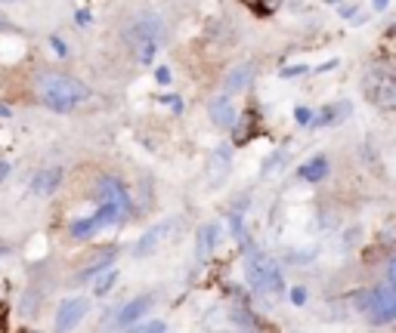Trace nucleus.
I'll return each mask as SVG.
<instances>
[{
	"label": "nucleus",
	"instance_id": "f257e3e1",
	"mask_svg": "<svg viewBox=\"0 0 396 333\" xmlns=\"http://www.w3.org/2000/svg\"><path fill=\"white\" fill-rule=\"evenodd\" d=\"M35 90H38L40 102H44L50 111H59V115H62V111H74L90 96V90L84 87L81 81L69 78V74H59V71H44L35 81Z\"/></svg>",
	"mask_w": 396,
	"mask_h": 333
},
{
	"label": "nucleus",
	"instance_id": "f03ea898",
	"mask_svg": "<svg viewBox=\"0 0 396 333\" xmlns=\"http://www.w3.org/2000/svg\"><path fill=\"white\" fill-rule=\"evenodd\" d=\"M164 44V22L155 13H142L137 16V22L130 25V47L133 59L140 65H152L158 56V49Z\"/></svg>",
	"mask_w": 396,
	"mask_h": 333
},
{
	"label": "nucleus",
	"instance_id": "7ed1b4c3",
	"mask_svg": "<svg viewBox=\"0 0 396 333\" xmlns=\"http://www.w3.org/2000/svg\"><path fill=\"white\" fill-rule=\"evenodd\" d=\"M245 278L254 293L260 296H279L285 290V278H282V266L266 253H251L245 259Z\"/></svg>",
	"mask_w": 396,
	"mask_h": 333
},
{
	"label": "nucleus",
	"instance_id": "20e7f679",
	"mask_svg": "<svg viewBox=\"0 0 396 333\" xmlns=\"http://www.w3.org/2000/svg\"><path fill=\"white\" fill-rule=\"evenodd\" d=\"M362 93L378 108H396V68L372 65L362 78Z\"/></svg>",
	"mask_w": 396,
	"mask_h": 333
},
{
	"label": "nucleus",
	"instance_id": "39448f33",
	"mask_svg": "<svg viewBox=\"0 0 396 333\" xmlns=\"http://www.w3.org/2000/svg\"><path fill=\"white\" fill-rule=\"evenodd\" d=\"M96 198H99V207L112 210L121 222L133 213L130 194H128V189L121 185V179H115V176H99V182H96Z\"/></svg>",
	"mask_w": 396,
	"mask_h": 333
},
{
	"label": "nucleus",
	"instance_id": "423d86ee",
	"mask_svg": "<svg viewBox=\"0 0 396 333\" xmlns=\"http://www.w3.org/2000/svg\"><path fill=\"white\" fill-rule=\"evenodd\" d=\"M366 315L375 324H390L396 321V290L390 284H378L366 293Z\"/></svg>",
	"mask_w": 396,
	"mask_h": 333
},
{
	"label": "nucleus",
	"instance_id": "0eeeda50",
	"mask_svg": "<svg viewBox=\"0 0 396 333\" xmlns=\"http://www.w3.org/2000/svg\"><path fill=\"white\" fill-rule=\"evenodd\" d=\"M90 312L87 296H72L56 309V333H72L84 321V315Z\"/></svg>",
	"mask_w": 396,
	"mask_h": 333
},
{
	"label": "nucleus",
	"instance_id": "6e6552de",
	"mask_svg": "<svg viewBox=\"0 0 396 333\" xmlns=\"http://www.w3.org/2000/svg\"><path fill=\"white\" fill-rule=\"evenodd\" d=\"M208 115L217 127H232L235 117H239V111H235V102L230 96H214L208 102Z\"/></svg>",
	"mask_w": 396,
	"mask_h": 333
},
{
	"label": "nucleus",
	"instance_id": "1a4fd4ad",
	"mask_svg": "<svg viewBox=\"0 0 396 333\" xmlns=\"http://www.w3.org/2000/svg\"><path fill=\"white\" fill-rule=\"evenodd\" d=\"M152 309V300L149 296H137V300H130V303H124L121 309H118V315H115V321L121 324V327H133L142 315H146Z\"/></svg>",
	"mask_w": 396,
	"mask_h": 333
},
{
	"label": "nucleus",
	"instance_id": "9d476101",
	"mask_svg": "<svg viewBox=\"0 0 396 333\" xmlns=\"http://www.w3.org/2000/svg\"><path fill=\"white\" fill-rule=\"evenodd\" d=\"M251 78H254V65L251 62H242V65H235V68H230L226 71V78H223V90L230 93H242L251 83Z\"/></svg>",
	"mask_w": 396,
	"mask_h": 333
},
{
	"label": "nucleus",
	"instance_id": "9b49d317",
	"mask_svg": "<svg viewBox=\"0 0 396 333\" xmlns=\"http://www.w3.org/2000/svg\"><path fill=\"white\" fill-rule=\"evenodd\" d=\"M164 235H167V226H164V222H162V226H152L149 232L142 235L137 244H133V256H140V259H142V256H152V253H155V247L164 241Z\"/></svg>",
	"mask_w": 396,
	"mask_h": 333
},
{
	"label": "nucleus",
	"instance_id": "f8f14e48",
	"mask_svg": "<svg viewBox=\"0 0 396 333\" xmlns=\"http://www.w3.org/2000/svg\"><path fill=\"white\" fill-rule=\"evenodd\" d=\"M59 185H62V170L59 167H50V170H40L31 182V192L35 194H53Z\"/></svg>",
	"mask_w": 396,
	"mask_h": 333
},
{
	"label": "nucleus",
	"instance_id": "ddd939ff",
	"mask_svg": "<svg viewBox=\"0 0 396 333\" xmlns=\"http://www.w3.org/2000/svg\"><path fill=\"white\" fill-rule=\"evenodd\" d=\"M214 244H217V226L214 222H205V226L196 232V256L198 259H208L210 250H214Z\"/></svg>",
	"mask_w": 396,
	"mask_h": 333
},
{
	"label": "nucleus",
	"instance_id": "4468645a",
	"mask_svg": "<svg viewBox=\"0 0 396 333\" xmlns=\"http://www.w3.org/2000/svg\"><path fill=\"white\" fill-rule=\"evenodd\" d=\"M69 232H72L74 241H90V238H94L96 232H103V228H99V222H96L94 213H90V216H84V219H74L69 226Z\"/></svg>",
	"mask_w": 396,
	"mask_h": 333
},
{
	"label": "nucleus",
	"instance_id": "2eb2a0df",
	"mask_svg": "<svg viewBox=\"0 0 396 333\" xmlns=\"http://www.w3.org/2000/svg\"><path fill=\"white\" fill-rule=\"evenodd\" d=\"M112 259H115V250H103L94 262H90V266H84V269L78 271V278H74V281H90L94 275H103V271L112 266Z\"/></svg>",
	"mask_w": 396,
	"mask_h": 333
},
{
	"label": "nucleus",
	"instance_id": "dca6fc26",
	"mask_svg": "<svg viewBox=\"0 0 396 333\" xmlns=\"http://www.w3.org/2000/svg\"><path fill=\"white\" fill-rule=\"evenodd\" d=\"M298 176L303 179V182H319V179L328 176V160H325L322 155L313 158V160H307V164L298 170Z\"/></svg>",
	"mask_w": 396,
	"mask_h": 333
},
{
	"label": "nucleus",
	"instance_id": "f3484780",
	"mask_svg": "<svg viewBox=\"0 0 396 333\" xmlns=\"http://www.w3.org/2000/svg\"><path fill=\"white\" fill-rule=\"evenodd\" d=\"M130 333H167V324L164 321H146V324H133Z\"/></svg>",
	"mask_w": 396,
	"mask_h": 333
},
{
	"label": "nucleus",
	"instance_id": "a211bd4d",
	"mask_svg": "<svg viewBox=\"0 0 396 333\" xmlns=\"http://www.w3.org/2000/svg\"><path fill=\"white\" fill-rule=\"evenodd\" d=\"M115 278H118V271L115 269H106L103 275H99V281H96V293H108V290L115 287Z\"/></svg>",
	"mask_w": 396,
	"mask_h": 333
},
{
	"label": "nucleus",
	"instance_id": "6ab92c4d",
	"mask_svg": "<svg viewBox=\"0 0 396 333\" xmlns=\"http://www.w3.org/2000/svg\"><path fill=\"white\" fill-rule=\"evenodd\" d=\"M291 303L294 305H307V287H291Z\"/></svg>",
	"mask_w": 396,
	"mask_h": 333
},
{
	"label": "nucleus",
	"instance_id": "aec40b11",
	"mask_svg": "<svg viewBox=\"0 0 396 333\" xmlns=\"http://www.w3.org/2000/svg\"><path fill=\"white\" fill-rule=\"evenodd\" d=\"M294 117H298V124H303V127H307V124H313V111H307V108H298V111H294Z\"/></svg>",
	"mask_w": 396,
	"mask_h": 333
},
{
	"label": "nucleus",
	"instance_id": "412c9836",
	"mask_svg": "<svg viewBox=\"0 0 396 333\" xmlns=\"http://www.w3.org/2000/svg\"><path fill=\"white\" fill-rule=\"evenodd\" d=\"M155 78H158V83H162V87H167V83H171V68H155Z\"/></svg>",
	"mask_w": 396,
	"mask_h": 333
},
{
	"label": "nucleus",
	"instance_id": "4be33fe9",
	"mask_svg": "<svg viewBox=\"0 0 396 333\" xmlns=\"http://www.w3.org/2000/svg\"><path fill=\"white\" fill-rule=\"evenodd\" d=\"M387 284H390L396 290V256L390 259V266H387Z\"/></svg>",
	"mask_w": 396,
	"mask_h": 333
},
{
	"label": "nucleus",
	"instance_id": "5701e85b",
	"mask_svg": "<svg viewBox=\"0 0 396 333\" xmlns=\"http://www.w3.org/2000/svg\"><path fill=\"white\" fill-rule=\"evenodd\" d=\"M303 71H307V68H303V65H294V68H282V74H285V78H294V74H303Z\"/></svg>",
	"mask_w": 396,
	"mask_h": 333
},
{
	"label": "nucleus",
	"instance_id": "b1692460",
	"mask_svg": "<svg viewBox=\"0 0 396 333\" xmlns=\"http://www.w3.org/2000/svg\"><path fill=\"white\" fill-rule=\"evenodd\" d=\"M53 49H56L59 56H65V53H69V47H65V44H62V40H59V37H53Z\"/></svg>",
	"mask_w": 396,
	"mask_h": 333
},
{
	"label": "nucleus",
	"instance_id": "393cba45",
	"mask_svg": "<svg viewBox=\"0 0 396 333\" xmlns=\"http://www.w3.org/2000/svg\"><path fill=\"white\" fill-rule=\"evenodd\" d=\"M387 4H390V0H375V10H384Z\"/></svg>",
	"mask_w": 396,
	"mask_h": 333
},
{
	"label": "nucleus",
	"instance_id": "a878e982",
	"mask_svg": "<svg viewBox=\"0 0 396 333\" xmlns=\"http://www.w3.org/2000/svg\"><path fill=\"white\" fill-rule=\"evenodd\" d=\"M0 28H10V22H6V19H4V16H0Z\"/></svg>",
	"mask_w": 396,
	"mask_h": 333
},
{
	"label": "nucleus",
	"instance_id": "bb28decb",
	"mask_svg": "<svg viewBox=\"0 0 396 333\" xmlns=\"http://www.w3.org/2000/svg\"><path fill=\"white\" fill-rule=\"evenodd\" d=\"M0 4H13V0H0Z\"/></svg>",
	"mask_w": 396,
	"mask_h": 333
}]
</instances>
